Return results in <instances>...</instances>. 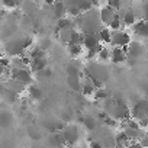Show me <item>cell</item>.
<instances>
[{
    "label": "cell",
    "mask_w": 148,
    "mask_h": 148,
    "mask_svg": "<svg viewBox=\"0 0 148 148\" xmlns=\"http://www.w3.org/2000/svg\"><path fill=\"white\" fill-rule=\"evenodd\" d=\"M42 90L38 86H31L29 87V97H32L34 100H41L42 99Z\"/></svg>",
    "instance_id": "21"
},
{
    "label": "cell",
    "mask_w": 148,
    "mask_h": 148,
    "mask_svg": "<svg viewBox=\"0 0 148 148\" xmlns=\"http://www.w3.org/2000/svg\"><path fill=\"white\" fill-rule=\"evenodd\" d=\"M0 64H2V68H9L10 67V61L8 57H2L0 58Z\"/></svg>",
    "instance_id": "33"
},
{
    "label": "cell",
    "mask_w": 148,
    "mask_h": 148,
    "mask_svg": "<svg viewBox=\"0 0 148 148\" xmlns=\"http://www.w3.org/2000/svg\"><path fill=\"white\" fill-rule=\"evenodd\" d=\"M115 15H116V10H113V9L109 8V6H105V8L100 10V21H102L105 25L109 26V23L113 21Z\"/></svg>",
    "instance_id": "10"
},
{
    "label": "cell",
    "mask_w": 148,
    "mask_h": 148,
    "mask_svg": "<svg viewBox=\"0 0 148 148\" xmlns=\"http://www.w3.org/2000/svg\"><path fill=\"white\" fill-rule=\"evenodd\" d=\"M132 116L135 118V121H142V119H148V100L147 99H139L132 110H131Z\"/></svg>",
    "instance_id": "3"
},
{
    "label": "cell",
    "mask_w": 148,
    "mask_h": 148,
    "mask_svg": "<svg viewBox=\"0 0 148 148\" xmlns=\"http://www.w3.org/2000/svg\"><path fill=\"white\" fill-rule=\"evenodd\" d=\"M32 45V38H25V39H10L5 44V49L8 55L12 57H19L23 54L25 49H28Z\"/></svg>",
    "instance_id": "1"
},
{
    "label": "cell",
    "mask_w": 148,
    "mask_h": 148,
    "mask_svg": "<svg viewBox=\"0 0 148 148\" xmlns=\"http://www.w3.org/2000/svg\"><path fill=\"white\" fill-rule=\"evenodd\" d=\"M29 55H31L32 60H35V58H45V51L42 48H39V47H32L29 49Z\"/></svg>",
    "instance_id": "20"
},
{
    "label": "cell",
    "mask_w": 148,
    "mask_h": 148,
    "mask_svg": "<svg viewBox=\"0 0 148 148\" xmlns=\"http://www.w3.org/2000/svg\"><path fill=\"white\" fill-rule=\"evenodd\" d=\"M12 121V113H9L8 110H2V126L6 128Z\"/></svg>",
    "instance_id": "28"
},
{
    "label": "cell",
    "mask_w": 148,
    "mask_h": 148,
    "mask_svg": "<svg viewBox=\"0 0 148 148\" xmlns=\"http://www.w3.org/2000/svg\"><path fill=\"white\" fill-rule=\"evenodd\" d=\"M83 123H84V126H86L89 131H93V129L96 128V122H95V119H93L92 116H86V118L83 119Z\"/></svg>",
    "instance_id": "29"
},
{
    "label": "cell",
    "mask_w": 148,
    "mask_h": 148,
    "mask_svg": "<svg viewBox=\"0 0 148 148\" xmlns=\"http://www.w3.org/2000/svg\"><path fill=\"white\" fill-rule=\"evenodd\" d=\"M10 77L13 80H18V82L23 83L25 86L31 84L32 80H34L31 68H26V67H13L10 70Z\"/></svg>",
    "instance_id": "2"
},
{
    "label": "cell",
    "mask_w": 148,
    "mask_h": 148,
    "mask_svg": "<svg viewBox=\"0 0 148 148\" xmlns=\"http://www.w3.org/2000/svg\"><path fill=\"white\" fill-rule=\"evenodd\" d=\"M142 2H148V0H142Z\"/></svg>",
    "instance_id": "40"
},
{
    "label": "cell",
    "mask_w": 148,
    "mask_h": 148,
    "mask_svg": "<svg viewBox=\"0 0 148 148\" xmlns=\"http://www.w3.org/2000/svg\"><path fill=\"white\" fill-rule=\"evenodd\" d=\"M73 32H74V29L73 28H70V29H65V31H61L60 32V39L64 42V44H70V41H71V35H73Z\"/></svg>",
    "instance_id": "22"
},
{
    "label": "cell",
    "mask_w": 148,
    "mask_h": 148,
    "mask_svg": "<svg viewBox=\"0 0 148 148\" xmlns=\"http://www.w3.org/2000/svg\"><path fill=\"white\" fill-rule=\"evenodd\" d=\"M70 26H74L73 25V21L70 18H62V19H58L57 22V29L61 32V31H65V29H70Z\"/></svg>",
    "instance_id": "17"
},
{
    "label": "cell",
    "mask_w": 148,
    "mask_h": 148,
    "mask_svg": "<svg viewBox=\"0 0 148 148\" xmlns=\"http://www.w3.org/2000/svg\"><path fill=\"white\" fill-rule=\"evenodd\" d=\"M134 2H139V0H134Z\"/></svg>",
    "instance_id": "39"
},
{
    "label": "cell",
    "mask_w": 148,
    "mask_h": 148,
    "mask_svg": "<svg viewBox=\"0 0 148 148\" xmlns=\"http://www.w3.org/2000/svg\"><path fill=\"white\" fill-rule=\"evenodd\" d=\"M62 135H64V139H65L67 144H74V142L79 139L77 129L74 128V126H68V128H65L64 132H62Z\"/></svg>",
    "instance_id": "12"
},
{
    "label": "cell",
    "mask_w": 148,
    "mask_h": 148,
    "mask_svg": "<svg viewBox=\"0 0 148 148\" xmlns=\"http://www.w3.org/2000/svg\"><path fill=\"white\" fill-rule=\"evenodd\" d=\"M19 96H21L19 93L10 90L9 87H5V89H3V97H5V100L9 102V103H15V102H18Z\"/></svg>",
    "instance_id": "16"
},
{
    "label": "cell",
    "mask_w": 148,
    "mask_h": 148,
    "mask_svg": "<svg viewBox=\"0 0 148 148\" xmlns=\"http://www.w3.org/2000/svg\"><path fill=\"white\" fill-rule=\"evenodd\" d=\"M83 45L87 48V51H96L97 54H99V51L103 48V45H102L99 36H96L95 34H87V35L84 36Z\"/></svg>",
    "instance_id": "5"
},
{
    "label": "cell",
    "mask_w": 148,
    "mask_h": 148,
    "mask_svg": "<svg viewBox=\"0 0 148 148\" xmlns=\"http://www.w3.org/2000/svg\"><path fill=\"white\" fill-rule=\"evenodd\" d=\"M67 83H68V87L74 92H79L82 90V76H73V74H67Z\"/></svg>",
    "instance_id": "9"
},
{
    "label": "cell",
    "mask_w": 148,
    "mask_h": 148,
    "mask_svg": "<svg viewBox=\"0 0 148 148\" xmlns=\"http://www.w3.org/2000/svg\"><path fill=\"white\" fill-rule=\"evenodd\" d=\"M90 148H102V145H100V142H97V141H92V142H90Z\"/></svg>",
    "instance_id": "36"
},
{
    "label": "cell",
    "mask_w": 148,
    "mask_h": 148,
    "mask_svg": "<svg viewBox=\"0 0 148 148\" xmlns=\"http://www.w3.org/2000/svg\"><path fill=\"white\" fill-rule=\"evenodd\" d=\"M93 97H95L96 100H106V99L109 97V95H108V92H106L105 89H97V90L95 92Z\"/></svg>",
    "instance_id": "27"
},
{
    "label": "cell",
    "mask_w": 148,
    "mask_h": 148,
    "mask_svg": "<svg viewBox=\"0 0 148 148\" xmlns=\"http://www.w3.org/2000/svg\"><path fill=\"white\" fill-rule=\"evenodd\" d=\"M144 51H145V48L139 42H131L128 45V57H131V58H136L138 60L144 54Z\"/></svg>",
    "instance_id": "8"
},
{
    "label": "cell",
    "mask_w": 148,
    "mask_h": 148,
    "mask_svg": "<svg viewBox=\"0 0 148 148\" xmlns=\"http://www.w3.org/2000/svg\"><path fill=\"white\" fill-rule=\"evenodd\" d=\"M67 74H73V76H82L80 67L76 64H68L67 65Z\"/></svg>",
    "instance_id": "25"
},
{
    "label": "cell",
    "mask_w": 148,
    "mask_h": 148,
    "mask_svg": "<svg viewBox=\"0 0 148 148\" xmlns=\"http://www.w3.org/2000/svg\"><path fill=\"white\" fill-rule=\"evenodd\" d=\"M52 12H54V16H55L57 19H62V18H67V15H68V8L65 6V3L57 2V3L52 6Z\"/></svg>",
    "instance_id": "11"
},
{
    "label": "cell",
    "mask_w": 148,
    "mask_h": 148,
    "mask_svg": "<svg viewBox=\"0 0 148 148\" xmlns=\"http://www.w3.org/2000/svg\"><path fill=\"white\" fill-rule=\"evenodd\" d=\"M19 3H21V0H3V8L13 10L19 6Z\"/></svg>",
    "instance_id": "26"
},
{
    "label": "cell",
    "mask_w": 148,
    "mask_h": 148,
    "mask_svg": "<svg viewBox=\"0 0 148 148\" xmlns=\"http://www.w3.org/2000/svg\"><path fill=\"white\" fill-rule=\"evenodd\" d=\"M121 5H122L121 0H108V6L112 8L113 10H116V12L121 9Z\"/></svg>",
    "instance_id": "31"
},
{
    "label": "cell",
    "mask_w": 148,
    "mask_h": 148,
    "mask_svg": "<svg viewBox=\"0 0 148 148\" xmlns=\"http://www.w3.org/2000/svg\"><path fill=\"white\" fill-rule=\"evenodd\" d=\"M44 2H45V5H48V6H54L58 0H44Z\"/></svg>",
    "instance_id": "38"
},
{
    "label": "cell",
    "mask_w": 148,
    "mask_h": 148,
    "mask_svg": "<svg viewBox=\"0 0 148 148\" xmlns=\"http://www.w3.org/2000/svg\"><path fill=\"white\" fill-rule=\"evenodd\" d=\"M38 76H41V77H51L52 76V71H51V68H45L41 73H38Z\"/></svg>",
    "instance_id": "34"
},
{
    "label": "cell",
    "mask_w": 148,
    "mask_h": 148,
    "mask_svg": "<svg viewBox=\"0 0 148 148\" xmlns=\"http://www.w3.org/2000/svg\"><path fill=\"white\" fill-rule=\"evenodd\" d=\"M128 148H144V147H142V144H141V142H132Z\"/></svg>",
    "instance_id": "37"
},
{
    "label": "cell",
    "mask_w": 148,
    "mask_h": 148,
    "mask_svg": "<svg viewBox=\"0 0 148 148\" xmlns=\"http://www.w3.org/2000/svg\"><path fill=\"white\" fill-rule=\"evenodd\" d=\"M132 31L139 38H148V22L144 21V19H141L139 22H136L132 26Z\"/></svg>",
    "instance_id": "7"
},
{
    "label": "cell",
    "mask_w": 148,
    "mask_h": 148,
    "mask_svg": "<svg viewBox=\"0 0 148 148\" xmlns=\"http://www.w3.org/2000/svg\"><path fill=\"white\" fill-rule=\"evenodd\" d=\"M9 89L21 95V93L25 90V84H23V83H21V82H18V80H13V79H12V80L9 82Z\"/></svg>",
    "instance_id": "19"
},
{
    "label": "cell",
    "mask_w": 148,
    "mask_h": 148,
    "mask_svg": "<svg viewBox=\"0 0 148 148\" xmlns=\"http://www.w3.org/2000/svg\"><path fill=\"white\" fill-rule=\"evenodd\" d=\"M122 26H123L122 16H119V15L116 13V15H115V18H113V21L109 23V28H110V29H113V31H119V29H122Z\"/></svg>",
    "instance_id": "18"
},
{
    "label": "cell",
    "mask_w": 148,
    "mask_h": 148,
    "mask_svg": "<svg viewBox=\"0 0 148 148\" xmlns=\"http://www.w3.org/2000/svg\"><path fill=\"white\" fill-rule=\"evenodd\" d=\"M112 35H113V32L110 31V28H102L100 31H99V39H100V42L102 44H110L112 42Z\"/></svg>",
    "instance_id": "15"
},
{
    "label": "cell",
    "mask_w": 148,
    "mask_h": 148,
    "mask_svg": "<svg viewBox=\"0 0 148 148\" xmlns=\"http://www.w3.org/2000/svg\"><path fill=\"white\" fill-rule=\"evenodd\" d=\"M110 55H112V51H109L108 48H102L97 54V60L99 61H106V60H110Z\"/></svg>",
    "instance_id": "24"
},
{
    "label": "cell",
    "mask_w": 148,
    "mask_h": 148,
    "mask_svg": "<svg viewBox=\"0 0 148 148\" xmlns=\"http://www.w3.org/2000/svg\"><path fill=\"white\" fill-rule=\"evenodd\" d=\"M139 142L142 144V147H144V148H148V135H144V136H141Z\"/></svg>",
    "instance_id": "35"
},
{
    "label": "cell",
    "mask_w": 148,
    "mask_h": 148,
    "mask_svg": "<svg viewBox=\"0 0 148 148\" xmlns=\"http://www.w3.org/2000/svg\"><path fill=\"white\" fill-rule=\"evenodd\" d=\"M113 47H128L131 44V36L128 32L119 29V31H113V35H112V42H110Z\"/></svg>",
    "instance_id": "4"
},
{
    "label": "cell",
    "mask_w": 148,
    "mask_h": 148,
    "mask_svg": "<svg viewBox=\"0 0 148 148\" xmlns=\"http://www.w3.org/2000/svg\"><path fill=\"white\" fill-rule=\"evenodd\" d=\"M128 60V47H113L112 49V55H110V61L113 64H122Z\"/></svg>",
    "instance_id": "6"
},
{
    "label": "cell",
    "mask_w": 148,
    "mask_h": 148,
    "mask_svg": "<svg viewBox=\"0 0 148 148\" xmlns=\"http://www.w3.org/2000/svg\"><path fill=\"white\" fill-rule=\"evenodd\" d=\"M122 21H123V25H126V26H134V25L136 23V15H135V12H134L132 9L126 10V12L123 13V16H122Z\"/></svg>",
    "instance_id": "14"
},
{
    "label": "cell",
    "mask_w": 148,
    "mask_h": 148,
    "mask_svg": "<svg viewBox=\"0 0 148 148\" xmlns=\"http://www.w3.org/2000/svg\"><path fill=\"white\" fill-rule=\"evenodd\" d=\"M28 132H29V136H31L32 139H39V138H41V134H39V129H38V128L29 126V128H28Z\"/></svg>",
    "instance_id": "30"
},
{
    "label": "cell",
    "mask_w": 148,
    "mask_h": 148,
    "mask_svg": "<svg viewBox=\"0 0 148 148\" xmlns=\"http://www.w3.org/2000/svg\"><path fill=\"white\" fill-rule=\"evenodd\" d=\"M67 47H68V52H70L71 57H79V55H82V52H83V47H82L80 44L67 45Z\"/></svg>",
    "instance_id": "23"
},
{
    "label": "cell",
    "mask_w": 148,
    "mask_h": 148,
    "mask_svg": "<svg viewBox=\"0 0 148 148\" xmlns=\"http://www.w3.org/2000/svg\"><path fill=\"white\" fill-rule=\"evenodd\" d=\"M38 47H39V48H42L44 51H47V49H48V48L51 47V39H48V38H44V39L41 41V44H39Z\"/></svg>",
    "instance_id": "32"
},
{
    "label": "cell",
    "mask_w": 148,
    "mask_h": 148,
    "mask_svg": "<svg viewBox=\"0 0 148 148\" xmlns=\"http://www.w3.org/2000/svg\"><path fill=\"white\" fill-rule=\"evenodd\" d=\"M29 68L32 73H41L42 70L47 68V60L45 58H35V60H32Z\"/></svg>",
    "instance_id": "13"
}]
</instances>
